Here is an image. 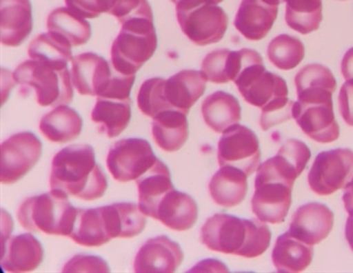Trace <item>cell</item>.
I'll use <instances>...</instances> for the list:
<instances>
[{
  "instance_id": "29",
  "label": "cell",
  "mask_w": 353,
  "mask_h": 273,
  "mask_svg": "<svg viewBox=\"0 0 353 273\" xmlns=\"http://www.w3.org/2000/svg\"><path fill=\"white\" fill-rule=\"evenodd\" d=\"M82 125L83 121L80 114L74 108L62 105L41 119L39 129L52 143H68L80 136Z\"/></svg>"
},
{
  "instance_id": "1",
  "label": "cell",
  "mask_w": 353,
  "mask_h": 273,
  "mask_svg": "<svg viewBox=\"0 0 353 273\" xmlns=\"http://www.w3.org/2000/svg\"><path fill=\"white\" fill-rule=\"evenodd\" d=\"M50 189L82 201H95L104 196L108 179L90 145H73L59 150L52 159Z\"/></svg>"
},
{
  "instance_id": "9",
  "label": "cell",
  "mask_w": 353,
  "mask_h": 273,
  "mask_svg": "<svg viewBox=\"0 0 353 273\" xmlns=\"http://www.w3.org/2000/svg\"><path fill=\"white\" fill-rule=\"evenodd\" d=\"M43 143L32 132L13 134L1 143L0 180L3 185L20 181L39 162Z\"/></svg>"
},
{
  "instance_id": "19",
  "label": "cell",
  "mask_w": 353,
  "mask_h": 273,
  "mask_svg": "<svg viewBox=\"0 0 353 273\" xmlns=\"http://www.w3.org/2000/svg\"><path fill=\"white\" fill-rule=\"evenodd\" d=\"M199 208L192 196L176 189L167 192L157 204L153 219L171 230H190L196 223Z\"/></svg>"
},
{
  "instance_id": "6",
  "label": "cell",
  "mask_w": 353,
  "mask_h": 273,
  "mask_svg": "<svg viewBox=\"0 0 353 273\" xmlns=\"http://www.w3.org/2000/svg\"><path fill=\"white\" fill-rule=\"evenodd\" d=\"M176 8L180 29L192 43L208 46L223 39L228 17L221 7L210 0H178Z\"/></svg>"
},
{
  "instance_id": "20",
  "label": "cell",
  "mask_w": 353,
  "mask_h": 273,
  "mask_svg": "<svg viewBox=\"0 0 353 273\" xmlns=\"http://www.w3.org/2000/svg\"><path fill=\"white\" fill-rule=\"evenodd\" d=\"M278 15V7L262 0H242L234 26L248 40L263 39L272 30Z\"/></svg>"
},
{
  "instance_id": "27",
  "label": "cell",
  "mask_w": 353,
  "mask_h": 273,
  "mask_svg": "<svg viewBox=\"0 0 353 273\" xmlns=\"http://www.w3.org/2000/svg\"><path fill=\"white\" fill-rule=\"evenodd\" d=\"M312 257V245L293 237L290 231L277 238L272 254V263L279 272H301L310 265Z\"/></svg>"
},
{
  "instance_id": "12",
  "label": "cell",
  "mask_w": 353,
  "mask_h": 273,
  "mask_svg": "<svg viewBox=\"0 0 353 273\" xmlns=\"http://www.w3.org/2000/svg\"><path fill=\"white\" fill-rule=\"evenodd\" d=\"M293 117L304 134L317 143H333L340 136L333 99L294 103Z\"/></svg>"
},
{
  "instance_id": "3",
  "label": "cell",
  "mask_w": 353,
  "mask_h": 273,
  "mask_svg": "<svg viewBox=\"0 0 353 273\" xmlns=\"http://www.w3.org/2000/svg\"><path fill=\"white\" fill-rule=\"evenodd\" d=\"M77 214L78 208L69 202V196L52 189L26 199L17 211V220L26 230L70 237Z\"/></svg>"
},
{
  "instance_id": "14",
  "label": "cell",
  "mask_w": 353,
  "mask_h": 273,
  "mask_svg": "<svg viewBox=\"0 0 353 273\" xmlns=\"http://www.w3.org/2000/svg\"><path fill=\"white\" fill-rule=\"evenodd\" d=\"M71 77L79 94L101 97L111 82L113 68L95 52H83L73 57Z\"/></svg>"
},
{
  "instance_id": "43",
  "label": "cell",
  "mask_w": 353,
  "mask_h": 273,
  "mask_svg": "<svg viewBox=\"0 0 353 273\" xmlns=\"http://www.w3.org/2000/svg\"><path fill=\"white\" fill-rule=\"evenodd\" d=\"M339 108L345 123L353 127V80L342 85L339 94Z\"/></svg>"
},
{
  "instance_id": "28",
  "label": "cell",
  "mask_w": 353,
  "mask_h": 273,
  "mask_svg": "<svg viewBox=\"0 0 353 273\" xmlns=\"http://www.w3.org/2000/svg\"><path fill=\"white\" fill-rule=\"evenodd\" d=\"M152 134L157 146L172 153L179 150L188 139V121L186 114L168 110L154 117Z\"/></svg>"
},
{
  "instance_id": "7",
  "label": "cell",
  "mask_w": 353,
  "mask_h": 273,
  "mask_svg": "<svg viewBox=\"0 0 353 273\" xmlns=\"http://www.w3.org/2000/svg\"><path fill=\"white\" fill-rule=\"evenodd\" d=\"M352 178L353 152L339 148L318 154L307 174V182L317 195L328 196L345 188Z\"/></svg>"
},
{
  "instance_id": "42",
  "label": "cell",
  "mask_w": 353,
  "mask_h": 273,
  "mask_svg": "<svg viewBox=\"0 0 353 273\" xmlns=\"http://www.w3.org/2000/svg\"><path fill=\"white\" fill-rule=\"evenodd\" d=\"M63 271H110V269L101 257L77 255L68 262Z\"/></svg>"
},
{
  "instance_id": "45",
  "label": "cell",
  "mask_w": 353,
  "mask_h": 273,
  "mask_svg": "<svg viewBox=\"0 0 353 273\" xmlns=\"http://www.w3.org/2000/svg\"><path fill=\"white\" fill-rule=\"evenodd\" d=\"M343 203L347 214L353 216V178L344 188Z\"/></svg>"
},
{
  "instance_id": "26",
  "label": "cell",
  "mask_w": 353,
  "mask_h": 273,
  "mask_svg": "<svg viewBox=\"0 0 353 273\" xmlns=\"http://www.w3.org/2000/svg\"><path fill=\"white\" fill-rule=\"evenodd\" d=\"M299 101L332 99L336 80L330 68L321 64L304 66L295 77Z\"/></svg>"
},
{
  "instance_id": "22",
  "label": "cell",
  "mask_w": 353,
  "mask_h": 273,
  "mask_svg": "<svg viewBox=\"0 0 353 273\" xmlns=\"http://www.w3.org/2000/svg\"><path fill=\"white\" fill-rule=\"evenodd\" d=\"M311 157V150L300 140L290 139L283 143L277 155L260 165L285 181L294 185L295 180L305 169Z\"/></svg>"
},
{
  "instance_id": "37",
  "label": "cell",
  "mask_w": 353,
  "mask_h": 273,
  "mask_svg": "<svg viewBox=\"0 0 353 273\" xmlns=\"http://www.w3.org/2000/svg\"><path fill=\"white\" fill-rule=\"evenodd\" d=\"M229 49H218L206 55L202 62V72L208 81L223 85L230 81L229 80Z\"/></svg>"
},
{
  "instance_id": "5",
  "label": "cell",
  "mask_w": 353,
  "mask_h": 273,
  "mask_svg": "<svg viewBox=\"0 0 353 273\" xmlns=\"http://www.w3.org/2000/svg\"><path fill=\"white\" fill-rule=\"evenodd\" d=\"M157 48L154 23L148 19L127 21L113 41L111 64L125 75H136L141 66L153 57Z\"/></svg>"
},
{
  "instance_id": "15",
  "label": "cell",
  "mask_w": 353,
  "mask_h": 273,
  "mask_svg": "<svg viewBox=\"0 0 353 273\" xmlns=\"http://www.w3.org/2000/svg\"><path fill=\"white\" fill-rule=\"evenodd\" d=\"M334 225V213L321 203L302 205L292 216L290 234L305 244L317 245L328 237Z\"/></svg>"
},
{
  "instance_id": "38",
  "label": "cell",
  "mask_w": 353,
  "mask_h": 273,
  "mask_svg": "<svg viewBox=\"0 0 353 273\" xmlns=\"http://www.w3.org/2000/svg\"><path fill=\"white\" fill-rule=\"evenodd\" d=\"M293 106L294 101L288 97L277 98L265 108H261L262 114L260 125L263 131H268L278 124L284 123L293 117Z\"/></svg>"
},
{
  "instance_id": "32",
  "label": "cell",
  "mask_w": 353,
  "mask_h": 273,
  "mask_svg": "<svg viewBox=\"0 0 353 273\" xmlns=\"http://www.w3.org/2000/svg\"><path fill=\"white\" fill-rule=\"evenodd\" d=\"M48 32L65 38L72 47L85 45L92 37V26L83 17H79L69 8L52 10L47 19Z\"/></svg>"
},
{
  "instance_id": "11",
  "label": "cell",
  "mask_w": 353,
  "mask_h": 273,
  "mask_svg": "<svg viewBox=\"0 0 353 273\" xmlns=\"http://www.w3.org/2000/svg\"><path fill=\"white\" fill-rule=\"evenodd\" d=\"M246 103L263 108L277 98L288 97L286 81L279 75L268 72L261 56L250 63L234 82Z\"/></svg>"
},
{
  "instance_id": "21",
  "label": "cell",
  "mask_w": 353,
  "mask_h": 273,
  "mask_svg": "<svg viewBox=\"0 0 353 273\" xmlns=\"http://www.w3.org/2000/svg\"><path fill=\"white\" fill-rule=\"evenodd\" d=\"M205 75L196 70H183L172 75L165 81V98L171 108L183 114L202 97L206 87Z\"/></svg>"
},
{
  "instance_id": "46",
  "label": "cell",
  "mask_w": 353,
  "mask_h": 273,
  "mask_svg": "<svg viewBox=\"0 0 353 273\" xmlns=\"http://www.w3.org/2000/svg\"><path fill=\"white\" fill-rule=\"evenodd\" d=\"M345 238H347V244L353 252V216H350V215H349L347 225H345Z\"/></svg>"
},
{
  "instance_id": "17",
  "label": "cell",
  "mask_w": 353,
  "mask_h": 273,
  "mask_svg": "<svg viewBox=\"0 0 353 273\" xmlns=\"http://www.w3.org/2000/svg\"><path fill=\"white\" fill-rule=\"evenodd\" d=\"M32 6L30 0H0V40L17 47L32 32Z\"/></svg>"
},
{
  "instance_id": "47",
  "label": "cell",
  "mask_w": 353,
  "mask_h": 273,
  "mask_svg": "<svg viewBox=\"0 0 353 273\" xmlns=\"http://www.w3.org/2000/svg\"><path fill=\"white\" fill-rule=\"evenodd\" d=\"M262 1H265V3H269V5H272V6H279L281 3H285V0H262Z\"/></svg>"
},
{
  "instance_id": "36",
  "label": "cell",
  "mask_w": 353,
  "mask_h": 273,
  "mask_svg": "<svg viewBox=\"0 0 353 273\" xmlns=\"http://www.w3.org/2000/svg\"><path fill=\"white\" fill-rule=\"evenodd\" d=\"M165 81L162 78L148 79L138 91V108L146 117L154 119L162 112L174 110L165 98Z\"/></svg>"
},
{
  "instance_id": "34",
  "label": "cell",
  "mask_w": 353,
  "mask_h": 273,
  "mask_svg": "<svg viewBox=\"0 0 353 273\" xmlns=\"http://www.w3.org/2000/svg\"><path fill=\"white\" fill-rule=\"evenodd\" d=\"M285 20L292 30L301 34L319 29L323 21L321 0H285Z\"/></svg>"
},
{
  "instance_id": "35",
  "label": "cell",
  "mask_w": 353,
  "mask_h": 273,
  "mask_svg": "<svg viewBox=\"0 0 353 273\" xmlns=\"http://www.w3.org/2000/svg\"><path fill=\"white\" fill-rule=\"evenodd\" d=\"M303 43L295 37L281 34L272 40L268 46V59L277 68L288 71L302 62L304 59Z\"/></svg>"
},
{
  "instance_id": "41",
  "label": "cell",
  "mask_w": 353,
  "mask_h": 273,
  "mask_svg": "<svg viewBox=\"0 0 353 273\" xmlns=\"http://www.w3.org/2000/svg\"><path fill=\"white\" fill-rule=\"evenodd\" d=\"M134 79H136V75L122 74L113 68V77H112L111 82L101 97L119 99V101H130L131 88L134 85Z\"/></svg>"
},
{
  "instance_id": "48",
  "label": "cell",
  "mask_w": 353,
  "mask_h": 273,
  "mask_svg": "<svg viewBox=\"0 0 353 273\" xmlns=\"http://www.w3.org/2000/svg\"><path fill=\"white\" fill-rule=\"evenodd\" d=\"M210 1H211V3H223V0H210Z\"/></svg>"
},
{
  "instance_id": "30",
  "label": "cell",
  "mask_w": 353,
  "mask_h": 273,
  "mask_svg": "<svg viewBox=\"0 0 353 273\" xmlns=\"http://www.w3.org/2000/svg\"><path fill=\"white\" fill-rule=\"evenodd\" d=\"M70 238L85 247H99L111 241L101 208H78L76 223Z\"/></svg>"
},
{
  "instance_id": "40",
  "label": "cell",
  "mask_w": 353,
  "mask_h": 273,
  "mask_svg": "<svg viewBox=\"0 0 353 273\" xmlns=\"http://www.w3.org/2000/svg\"><path fill=\"white\" fill-rule=\"evenodd\" d=\"M117 0H65L66 6L83 19H96L101 14H110Z\"/></svg>"
},
{
  "instance_id": "24",
  "label": "cell",
  "mask_w": 353,
  "mask_h": 273,
  "mask_svg": "<svg viewBox=\"0 0 353 273\" xmlns=\"http://www.w3.org/2000/svg\"><path fill=\"white\" fill-rule=\"evenodd\" d=\"M202 115L208 127L216 134H223L242 120V108L235 96L219 90L203 101Z\"/></svg>"
},
{
  "instance_id": "39",
  "label": "cell",
  "mask_w": 353,
  "mask_h": 273,
  "mask_svg": "<svg viewBox=\"0 0 353 273\" xmlns=\"http://www.w3.org/2000/svg\"><path fill=\"white\" fill-rule=\"evenodd\" d=\"M110 14L121 24L137 19L153 21V12L148 0H117Z\"/></svg>"
},
{
  "instance_id": "8",
  "label": "cell",
  "mask_w": 353,
  "mask_h": 273,
  "mask_svg": "<svg viewBox=\"0 0 353 273\" xmlns=\"http://www.w3.org/2000/svg\"><path fill=\"white\" fill-rule=\"evenodd\" d=\"M155 156L148 140L128 138L119 140L108 152V171L119 182L137 180L155 164Z\"/></svg>"
},
{
  "instance_id": "10",
  "label": "cell",
  "mask_w": 353,
  "mask_h": 273,
  "mask_svg": "<svg viewBox=\"0 0 353 273\" xmlns=\"http://www.w3.org/2000/svg\"><path fill=\"white\" fill-rule=\"evenodd\" d=\"M261 150L258 136L245 125L235 124L227 129L218 143V162L221 166H234L246 176L258 170Z\"/></svg>"
},
{
  "instance_id": "18",
  "label": "cell",
  "mask_w": 353,
  "mask_h": 273,
  "mask_svg": "<svg viewBox=\"0 0 353 273\" xmlns=\"http://www.w3.org/2000/svg\"><path fill=\"white\" fill-rule=\"evenodd\" d=\"M43 255V245L33 234H17L3 243L1 267L7 272H29L39 267Z\"/></svg>"
},
{
  "instance_id": "44",
  "label": "cell",
  "mask_w": 353,
  "mask_h": 273,
  "mask_svg": "<svg viewBox=\"0 0 353 273\" xmlns=\"http://www.w3.org/2000/svg\"><path fill=\"white\" fill-rule=\"evenodd\" d=\"M341 70H342V74H343L344 79L347 81L353 80V47L345 52V55L342 59V68Z\"/></svg>"
},
{
  "instance_id": "4",
  "label": "cell",
  "mask_w": 353,
  "mask_h": 273,
  "mask_svg": "<svg viewBox=\"0 0 353 273\" xmlns=\"http://www.w3.org/2000/svg\"><path fill=\"white\" fill-rule=\"evenodd\" d=\"M13 78L22 87L21 90L34 91L40 106L59 108L72 101V77L68 66H52L37 61L21 63Z\"/></svg>"
},
{
  "instance_id": "16",
  "label": "cell",
  "mask_w": 353,
  "mask_h": 273,
  "mask_svg": "<svg viewBox=\"0 0 353 273\" xmlns=\"http://www.w3.org/2000/svg\"><path fill=\"white\" fill-rule=\"evenodd\" d=\"M183 252L179 245L167 236L146 241L134 259V272H176L183 263Z\"/></svg>"
},
{
  "instance_id": "13",
  "label": "cell",
  "mask_w": 353,
  "mask_h": 273,
  "mask_svg": "<svg viewBox=\"0 0 353 273\" xmlns=\"http://www.w3.org/2000/svg\"><path fill=\"white\" fill-rule=\"evenodd\" d=\"M252 212L259 220L278 225L285 221L292 204V189L281 180L255 176Z\"/></svg>"
},
{
  "instance_id": "25",
  "label": "cell",
  "mask_w": 353,
  "mask_h": 273,
  "mask_svg": "<svg viewBox=\"0 0 353 273\" xmlns=\"http://www.w3.org/2000/svg\"><path fill=\"white\" fill-rule=\"evenodd\" d=\"M210 195L223 208H235L245 199L248 176L234 166H221L209 183Z\"/></svg>"
},
{
  "instance_id": "33",
  "label": "cell",
  "mask_w": 353,
  "mask_h": 273,
  "mask_svg": "<svg viewBox=\"0 0 353 273\" xmlns=\"http://www.w3.org/2000/svg\"><path fill=\"white\" fill-rule=\"evenodd\" d=\"M72 45L56 33H41L30 43V59L52 66H68L72 61Z\"/></svg>"
},
{
  "instance_id": "31",
  "label": "cell",
  "mask_w": 353,
  "mask_h": 273,
  "mask_svg": "<svg viewBox=\"0 0 353 273\" xmlns=\"http://www.w3.org/2000/svg\"><path fill=\"white\" fill-rule=\"evenodd\" d=\"M131 119L130 101L97 98L92 112V120L99 124L101 132L108 138L121 134Z\"/></svg>"
},
{
  "instance_id": "23",
  "label": "cell",
  "mask_w": 353,
  "mask_h": 273,
  "mask_svg": "<svg viewBox=\"0 0 353 273\" xmlns=\"http://www.w3.org/2000/svg\"><path fill=\"white\" fill-rule=\"evenodd\" d=\"M139 208L146 216L153 218L154 212L167 192L174 190L170 170L162 161L157 162L137 180Z\"/></svg>"
},
{
  "instance_id": "2",
  "label": "cell",
  "mask_w": 353,
  "mask_h": 273,
  "mask_svg": "<svg viewBox=\"0 0 353 273\" xmlns=\"http://www.w3.org/2000/svg\"><path fill=\"white\" fill-rule=\"evenodd\" d=\"M272 231L261 220L218 213L204 223L201 243L218 253L254 259L268 250Z\"/></svg>"
},
{
  "instance_id": "49",
  "label": "cell",
  "mask_w": 353,
  "mask_h": 273,
  "mask_svg": "<svg viewBox=\"0 0 353 273\" xmlns=\"http://www.w3.org/2000/svg\"><path fill=\"white\" fill-rule=\"evenodd\" d=\"M171 1H172V3H176V1H178V0H171Z\"/></svg>"
}]
</instances>
